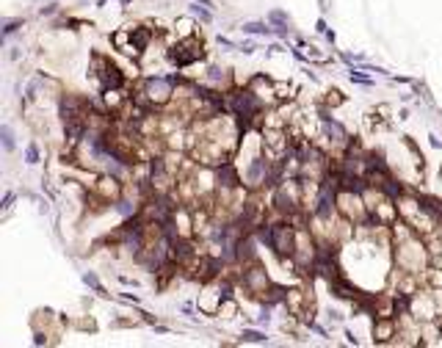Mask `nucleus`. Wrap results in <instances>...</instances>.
<instances>
[{"label":"nucleus","mask_w":442,"mask_h":348,"mask_svg":"<svg viewBox=\"0 0 442 348\" xmlns=\"http://www.w3.org/2000/svg\"><path fill=\"white\" fill-rule=\"evenodd\" d=\"M174 86H177V75H169V77H147L141 92H144L147 100H149L155 108H158V105H163V102H169V97L174 94Z\"/></svg>","instance_id":"nucleus-1"},{"label":"nucleus","mask_w":442,"mask_h":348,"mask_svg":"<svg viewBox=\"0 0 442 348\" xmlns=\"http://www.w3.org/2000/svg\"><path fill=\"white\" fill-rule=\"evenodd\" d=\"M94 67H97V80L102 83V89H119L125 83V75L119 72L116 64H110L102 55H94Z\"/></svg>","instance_id":"nucleus-2"},{"label":"nucleus","mask_w":442,"mask_h":348,"mask_svg":"<svg viewBox=\"0 0 442 348\" xmlns=\"http://www.w3.org/2000/svg\"><path fill=\"white\" fill-rule=\"evenodd\" d=\"M199 58H202V42L199 39H185V42H180L171 50V61L177 67H188V64H194Z\"/></svg>","instance_id":"nucleus-3"},{"label":"nucleus","mask_w":442,"mask_h":348,"mask_svg":"<svg viewBox=\"0 0 442 348\" xmlns=\"http://www.w3.org/2000/svg\"><path fill=\"white\" fill-rule=\"evenodd\" d=\"M240 282H243L246 293H252V296H260V293H265V290L271 288V285H268V276H265V271H263V268H257V265H249V268H243V276H240Z\"/></svg>","instance_id":"nucleus-4"},{"label":"nucleus","mask_w":442,"mask_h":348,"mask_svg":"<svg viewBox=\"0 0 442 348\" xmlns=\"http://www.w3.org/2000/svg\"><path fill=\"white\" fill-rule=\"evenodd\" d=\"M392 334H395V318H392V315H382L373 326V340L376 343H384V340H390Z\"/></svg>","instance_id":"nucleus-5"},{"label":"nucleus","mask_w":442,"mask_h":348,"mask_svg":"<svg viewBox=\"0 0 442 348\" xmlns=\"http://www.w3.org/2000/svg\"><path fill=\"white\" fill-rule=\"evenodd\" d=\"M323 133L332 138V141H349V133H346V128H343L337 119H332L329 113H323Z\"/></svg>","instance_id":"nucleus-6"},{"label":"nucleus","mask_w":442,"mask_h":348,"mask_svg":"<svg viewBox=\"0 0 442 348\" xmlns=\"http://www.w3.org/2000/svg\"><path fill=\"white\" fill-rule=\"evenodd\" d=\"M268 22H271V25H279L282 34H288V31H290V17L285 14V11H279V9L268 11Z\"/></svg>","instance_id":"nucleus-7"},{"label":"nucleus","mask_w":442,"mask_h":348,"mask_svg":"<svg viewBox=\"0 0 442 348\" xmlns=\"http://www.w3.org/2000/svg\"><path fill=\"white\" fill-rule=\"evenodd\" d=\"M240 31H243V34H255V36H268L271 34V28H265V22H246Z\"/></svg>","instance_id":"nucleus-8"},{"label":"nucleus","mask_w":442,"mask_h":348,"mask_svg":"<svg viewBox=\"0 0 442 348\" xmlns=\"http://www.w3.org/2000/svg\"><path fill=\"white\" fill-rule=\"evenodd\" d=\"M0 138H3V149H6V152H14V133H11L9 125L0 128Z\"/></svg>","instance_id":"nucleus-9"},{"label":"nucleus","mask_w":442,"mask_h":348,"mask_svg":"<svg viewBox=\"0 0 442 348\" xmlns=\"http://www.w3.org/2000/svg\"><path fill=\"white\" fill-rule=\"evenodd\" d=\"M240 340H243V343H263L265 334L263 331H255V329H246L243 334H240Z\"/></svg>","instance_id":"nucleus-10"},{"label":"nucleus","mask_w":442,"mask_h":348,"mask_svg":"<svg viewBox=\"0 0 442 348\" xmlns=\"http://www.w3.org/2000/svg\"><path fill=\"white\" fill-rule=\"evenodd\" d=\"M116 210H119L122 216H130V213H136V204H130L128 199H116Z\"/></svg>","instance_id":"nucleus-11"},{"label":"nucleus","mask_w":442,"mask_h":348,"mask_svg":"<svg viewBox=\"0 0 442 348\" xmlns=\"http://www.w3.org/2000/svg\"><path fill=\"white\" fill-rule=\"evenodd\" d=\"M83 282H86V285H92V288H94V290H97V293H102V296H105V290H102L100 279H97V276H94V274H92V271H89V274H83Z\"/></svg>","instance_id":"nucleus-12"},{"label":"nucleus","mask_w":442,"mask_h":348,"mask_svg":"<svg viewBox=\"0 0 442 348\" xmlns=\"http://www.w3.org/2000/svg\"><path fill=\"white\" fill-rule=\"evenodd\" d=\"M25 161L34 166V163H39V147L36 144H28V149H25Z\"/></svg>","instance_id":"nucleus-13"},{"label":"nucleus","mask_w":442,"mask_h":348,"mask_svg":"<svg viewBox=\"0 0 442 348\" xmlns=\"http://www.w3.org/2000/svg\"><path fill=\"white\" fill-rule=\"evenodd\" d=\"M191 11H194V14H196L199 19H204V22H210V19H213V14H210L207 9H204L202 3H199V6H191Z\"/></svg>","instance_id":"nucleus-14"},{"label":"nucleus","mask_w":442,"mask_h":348,"mask_svg":"<svg viewBox=\"0 0 442 348\" xmlns=\"http://www.w3.org/2000/svg\"><path fill=\"white\" fill-rule=\"evenodd\" d=\"M19 25H22V19H11V22H6V28H3V36H11Z\"/></svg>","instance_id":"nucleus-15"},{"label":"nucleus","mask_w":442,"mask_h":348,"mask_svg":"<svg viewBox=\"0 0 442 348\" xmlns=\"http://www.w3.org/2000/svg\"><path fill=\"white\" fill-rule=\"evenodd\" d=\"M349 77H351V80H357V83H370V77L359 75V72H354V69H351V72H349Z\"/></svg>","instance_id":"nucleus-16"},{"label":"nucleus","mask_w":442,"mask_h":348,"mask_svg":"<svg viewBox=\"0 0 442 348\" xmlns=\"http://www.w3.org/2000/svg\"><path fill=\"white\" fill-rule=\"evenodd\" d=\"M11 202H14V194L9 191V194L3 196V207H11Z\"/></svg>","instance_id":"nucleus-17"},{"label":"nucleus","mask_w":442,"mask_h":348,"mask_svg":"<svg viewBox=\"0 0 442 348\" xmlns=\"http://www.w3.org/2000/svg\"><path fill=\"white\" fill-rule=\"evenodd\" d=\"M194 3H202V6H210V0H194Z\"/></svg>","instance_id":"nucleus-18"},{"label":"nucleus","mask_w":442,"mask_h":348,"mask_svg":"<svg viewBox=\"0 0 442 348\" xmlns=\"http://www.w3.org/2000/svg\"><path fill=\"white\" fill-rule=\"evenodd\" d=\"M122 3H125V6H128V3H130V0H122Z\"/></svg>","instance_id":"nucleus-19"}]
</instances>
